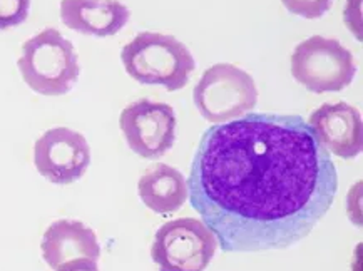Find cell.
Here are the masks:
<instances>
[{"label":"cell","instance_id":"obj_1","mask_svg":"<svg viewBox=\"0 0 363 271\" xmlns=\"http://www.w3.org/2000/svg\"><path fill=\"white\" fill-rule=\"evenodd\" d=\"M188 194L225 253L285 250L332 208L338 172L296 114L248 112L201 136Z\"/></svg>","mask_w":363,"mask_h":271},{"label":"cell","instance_id":"obj_2","mask_svg":"<svg viewBox=\"0 0 363 271\" xmlns=\"http://www.w3.org/2000/svg\"><path fill=\"white\" fill-rule=\"evenodd\" d=\"M125 72L144 86L174 92L186 87L196 62L189 49L173 35L141 32L121 50Z\"/></svg>","mask_w":363,"mask_h":271},{"label":"cell","instance_id":"obj_3","mask_svg":"<svg viewBox=\"0 0 363 271\" xmlns=\"http://www.w3.org/2000/svg\"><path fill=\"white\" fill-rule=\"evenodd\" d=\"M22 79L40 96H64L79 81V57L72 42L57 29H44L22 45L17 60Z\"/></svg>","mask_w":363,"mask_h":271},{"label":"cell","instance_id":"obj_4","mask_svg":"<svg viewBox=\"0 0 363 271\" xmlns=\"http://www.w3.org/2000/svg\"><path fill=\"white\" fill-rule=\"evenodd\" d=\"M193 101L208 123L223 124L243 118L255 109L258 89L243 69L233 64H215L199 79Z\"/></svg>","mask_w":363,"mask_h":271},{"label":"cell","instance_id":"obj_5","mask_svg":"<svg viewBox=\"0 0 363 271\" xmlns=\"http://www.w3.org/2000/svg\"><path fill=\"white\" fill-rule=\"evenodd\" d=\"M355 74V59L337 39L313 35L298 44L291 54V76L315 94L343 91Z\"/></svg>","mask_w":363,"mask_h":271},{"label":"cell","instance_id":"obj_6","mask_svg":"<svg viewBox=\"0 0 363 271\" xmlns=\"http://www.w3.org/2000/svg\"><path fill=\"white\" fill-rule=\"evenodd\" d=\"M216 248V236L206 224L194 218H181L157 230L151 258L160 271H204Z\"/></svg>","mask_w":363,"mask_h":271},{"label":"cell","instance_id":"obj_7","mask_svg":"<svg viewBox=\"0 0 363 271\" xmlns=\"http://www.w3.org/2000/svg\"><path fill=\"white\" fill-rule=\"evenodd\" d=\"M119 128L128 146L144 160H160L176 141V114L164 102H131L121 112Z\"/></svg>","mask_w":363,"mask_h":271},{"label":"cell","instance_id":"obj_8","mask_svg":"<svg viewBox=\"0 0 363 271\" xmlns=\"http://www.w3.org/2000/svg\"><path fill=\"white\" fill-rule=\"evenodd\" d=\"M34 165L50 183L71 184L86 175L91 165V148L77 131L49 129L35 141Z\"/></svg>","mask_w":363,"mask_h":271},{"label":"cell","instance_id":"obj_9","mask_svg":"<svg viewBox=\"0 0 363 271\" xmlns=\"http://www.w3.org/2000/svg\"><path fill=\"white\" fill-rule=\"evenodd\" d=\"M322 146L335 156L352 160L363 148V126L358 109L347 104H322L306 121Z\"/></svg>","mask_w":363,"mask_h":271},{"label":"cell","instance_id":"obj_10","mask_svg":"<svg viewBox=\"0 0 363 271\" xmlns=\"http://www.w3.org/2000/svg\"><path fill=\"white\" fill-rule=\"evenodd\" d=\"M131 17L119 0H62L60 21L67 29L84 35L109 37L125 27Z\"/></svg>","mask_w":363,"mask_h":271},{"label":"cell","instance_id":"obj_11","mask_svg":"<svg viewBox=\"0 0 363 271\" xmlns=\"http://www.w3.org/2000/svg\"><path fill=\"white\" fill-rule=\"evenodd\" d=\"M42 258L52 270L72 260L97 261L101 246L96 233L76 219H59L45 230L40 243Z\"/></svg>","mask_w":363,"mask_h":271},{"label":"cell","instance_id":"obj_12","mask_svg":"<svg viewBox=\"0 0 363 271\" xmlns=\"http://www.w3.org/2000/svg\"><path fill=\"white\" fill-rule=\"evenodd\" d=\"M138 194L144 206L157 214H171L188 199V184L176 167L157 165L144 172L138 183Z\"/></svg>","mask_w":363,"mask_h":271},{"label":"cell","instance_id":"obj_13","mask_svg":"<svg viewBox=\"0 0 363 271\" xmlns=\"http://www.w3.org/2000/svg\"><path fill=\"white\" fill-rule=\"evenodd\" d=\"M30 12V0H0V31L24 24Z\"/></svg>","mask_w":363,"mask_h":271},{"label":"cell","instance_id":"obj_14","mask_svg":"<svg viewBox=\"0 0 363 271\" xmlns=\"http://www.w3.org/2000/svg\"><path fill=\"white\" fill-rule=\"evenodd\" d=\"M283 6L293 16L303 18H320L333 6V0H281Z\"/></svg>","mask_w":363,"mask_h":271},{"label":"cell","instance_id":"obj_15","mask_svg":"<svg viewBox=\"0 0 363 271\" xmlns=\"http://www.w3.org/2000/svg\"><path fill=\"white\" fill-rule=\"evenodd\" d=\"M55 271H99L97 268V261L92 260H72L59 266Z\"/></svg>","mask_w":363,"mask_h":271}]
</instances>
